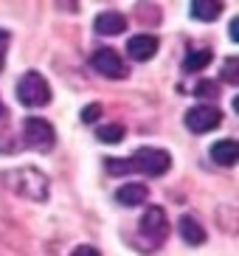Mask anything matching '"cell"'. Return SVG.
I'll use <instances>...</instances> for the list:
<instances>
[{"instance_id": "cell-1", "label": "cell", "mask_w": 239, "mask_h": 256, "mask_svg": "<svg viewBox=\"0 0 239 256\" xmlns=\"http://www.w3.org/2000/svg\"><path fill=\"white\" fill-rule=\"evenodd\" d=\"M0 186L17 197H26L31 203H45L51 183L48 174L40 172L37 166H17V169H0Z\"/></svg>"}, {"instance_id": "cell-2", "label": "cell", "mask_w": 239, "mask_h": 256, "mask_svg": "<svg viewBox=\"0 0 239 256\" xmlns=\"http://www.w3.org/2000/svg\"><path fill=\"white\" fill-rule=\"evenodd\" d=\"M172 166V155L166 150H155V146H141L132 158H107L104 169L110 174H127V172H141L158 178V174H166Z\"/></svg>"}, {"instance_id": "cell-3", "label": "cell", "mask_w": 239, "mask_h": 256, "mask_svg": "<svg viewBox=\"0 0 239 256\" xmlns=\"http://www.w3.org/2000/svg\"><path fill=\"white\" fill-rule=\"evenodd\" d=\"M17 98H20L22 107H45L51 102V88L45 82V76L37 70L22 74L20 82H17Z\"/></svg>"}, {"instance_id": "cell-4", "label": "cell", "mask_w": 239, "mask_h": 256, "mask_svg": "<svg viewBox=\"0 0 239 256\" xmlns=\"http://www.w3.org/2000/svg\"><path fill=\"white\" fill-rule=\"evenodd\" d=\"M138 236L146 240V245H150L146 250H155L169 236V220H166V211L160 206H150L144 211L141 222H138Z\"/></svg>"}, {"instance_id": "cell-5", "label": "cell", "mask_w": 239, "mask_h": 256, "mask_svg": "<svg viewBox=\"0 0 239 256\" xmlns=\"http://www.w3.org/2000/svg\"><path fill=\"white\" fill-rule=\"evenodd\" d=\"M22 144L31 146V150H37V152H48L56 144V132H54V127L45 118L28 116V118L22 121Z\"/></svg>"}, {"instance_id": "cell-6", "label": "cell", "mask_w": 239, "mask_h": 256, "mask_svg": "<svg viewBox=\"0 0 239 256\" xmlns=\"http://www.w3.org/2000/svg\"><path fill=\"white\" fill-rule=\"evenodd\" d=\"M90 68L96 70L98 76H104V79H127V74H130L124 60H121L112 48H98V51L90 56Z\"/></svg>"}, {"instance_id": "cell-7", "label": "cell", "mask_w": 239, "mask_h": 256, "mask_svg": "<svg viewBox=\"0 0 239 256\" xmlns=\"http://www.w3.org/2000/svg\"><path fill=\"white\" fill-rule=\"evenodd\" d=\"M186 127L192 132H211V130H217L222 124V113H220V107H211V104H200V107H192L186 116Z\"/></svg>"}, {"instance_id": "cell-8", "label": "cell", "mask_w": 239, "mask_h": 256, "mask_svg": "<svg viewBox=\"0 0 239 256\" xmlns=\"http://www.w3.org/2000/svg\"><path fill=\"white\" fill-rule=\"evenodd\" d=\"M158 46L160 42L152 34H135V37L127 40V54H130V60H135V62H150L158 54Z\"/></svg>"}, {"instance_id": "cell-9", "label": "cell", "mask_w": 239, "mask_h": 256, "mask_svg": "<svg viewBox=\"0 0 239 256\" xmlns=\"http://www.w3.org/2000/svg\"><path fill=\"white\" fill-rule=\"evenodd\" d=\"M150 200V188L144 183H124L121 188H116V203L127 206V208H135V206H144Z\"/></svg>"}, {"instance_id": "cell-10", "label": "cell", "mask_w": 239, "mask_h": 256, "mask_svg": "<svg viewBox=\"0 0 239 256\" xmlns=\"http://www.w3.org/2000/svg\"><path fill=\"white\" fill-rule=\"evenodd\" d=\"M127 17L118 14V12H104V14L96 17V23H93V28L98 31V34H104V37H116V34H121V31L127 28Z\"/></svg>"}, {"instance_id": "cell-11", "label": "cell", "mask_w": 239, "mask_h": 256, "mask_svg": "<svg viewBox=\"0 0 239 256\" xmlns=\"http://www.w3.org/2000/svg\"><path fill=\"white\" fill-rule=\"evenodd\" d=\"M178 231H180V236H183L186 245H202V242H206V228H202L200 220L192 217V214H183V217H180Z\"/></svg>"}, {"instance_id": "cell-12", "label": "cell", "mask_w": 239, "mask_h": 256, "mask_svg": "<svg viewBox=\"0 0 239 256\" xmlns=\"http://www.w3.org/2000/svg\"><path fill=\"white\" fill-rule=\"evenodd\" d=\"M236 158H239V146L234 138H222V141H217L211 146V160L220 166H234Z\"/></svg>"}, {"instance_id": "cell-13", "label": "cell", "mask_w": 239, "mask_h": 256, "mask_svg": "<svg viewBox=\"0 0 239 256\" xmlns=\"http://www.w3.org/2000/svg\"><path fill=\"white\" fill-rule=\"evenodd\" d=\"M220 14H222V3H217V0H194L192 3V17H197L202 23H211Z\"/></svg>"}, {"instance_id": "cell-14", "label": "cell", "mask_w": 239, "mask_h": 256, "mask_svg": "<svg viewBox=\"0 0 239 256\" xmlns=\"http://www.w3.org/2000/svg\"><path fill=\"white\" fill-rule=\"evenodd\" d=\"M211 48H192V51L186 54V60H183V70L186 74H194V70H202L206 65L211 62Z\"/></svg>"}, {"instance_id": "cell-15", "label": "cell", "mask_w": 239, "mask_h": 256, "mask_svg": "<svg viewBox=\"0 0 239 256\" xmlns=\"http://www.w3.org/2000/svg\"><path fill=\"white\" fill-rule=\"evenodd\" d=\"M96 138L102 144H118L121 138H124V127H121V124H107V127H102L96 132Z\"/></svg>"}, {"instance_id": "cell-16", "label": "cell", "mask_w": 239, "mask_h": 256, "mask_svg": "<svg viewBox=\"0 0 239 256\" xmlns=\"http://www.w3.org/2000/svg\"><path fill=\"white\" fill-rule=\"evenodd\" d=\"M222 79L228 84H239V60L236 56H228L222 62Z\"/></svg>"}, {"instance_id": "cell-17", "label": "cell", "mask_w": 239, "mask_h": 256, "mask_svg": "<svg viewBox=\"0 0 239 256\" xmlns=\"http://www.w3.org/2000/svg\"><path fill=\"white\" fill-rule=\"evenodd\" d=\"M194 96H200V98H220V84L214 82V79H202V82L194 88Z\"/></svg>"}, {"instance_id": "cell-18", "label": "cell", "mask_w": 239, "mask_h": 256, "mask_svg": "<svg viewBox=\"0 0 239 256\" xmlns=\"http://www.w3.org/2000/svg\"><path fill=\"white\" fill-rule=\"evenodd\" d=\"M98 116H102V104H88L82 110V121H84V124H93Z\"/></svg>"}, {"instance_id": "cell-19", "label": "cell", "mask_w": 239, "mask_h": 256, "mask_svg": "<svg viewBox=\"0 0 239 256\" xmlns=\"http://www.w3.org/2000/svg\"><path fill=\"white\" fill-rule=\"evenodd\" d=\"M8 42H12V37H8V31H3V28H0V70H3V65H6Z\"/></svg>"}, {"instance_id": "cell-20", "label": "cell", "mask_w": 239, "mask_h": 256, "mask_svg": "<svg viewBox=\"0 0 239 256\" xmlns=\"http://www.w3.org/2000/svg\"><path fill=\"white\" fill-rule=\"evenodd\" d=\"M70 256H102V254H98V250L93 248V245H82V248H76Z\"/></svg>"}, {"instance_id": "cell-21", "label": "cell", "mask_w": 239, "mask_h": 256, "mask_svg": "<svg viewBox=\"0 0 239 256\" xmlns=\"http://www.w3.org/2000/svg\"><path fill=\"white\" fill-rule=\"evenodd\" d=\"M228 34H231L234 42L239 40V17H236V20H231V28H228Z\"/></svg>"}, {"instance_id": "cell-22", "label": "cell", "mask_w": 239, "mask_h": 256, "mask_svg": "<svg viewBox=\"0 0 239 256\" xmlns=\"http://www.w3.org/2000/svg\"><path fill=\"white\" fill-rule=\"evenodd\" d=\"M3 116H6V107H3V102H0V118H3Z\"/></svg>"}]
</instances>
